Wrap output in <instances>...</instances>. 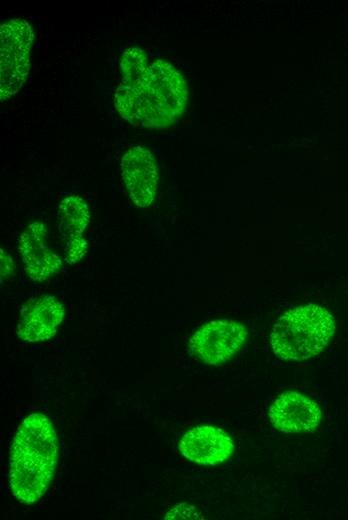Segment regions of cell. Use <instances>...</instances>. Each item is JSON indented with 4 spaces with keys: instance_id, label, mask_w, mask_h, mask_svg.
<instances>
[{
    "instance_id": "cell-2",
    "label": "cell",
    "mask_w": 348,
    "mask_h": 520,
    "mask_svg": "<svg viewBox=\"0 0 348 520\" xmlns=\"http://www.w3.org/2000/svg\"><path fill=\"white\" fill-rule=\"evenodd\" d=\"M58 460V439L51 421L41 413L27 416L10 447L9 482L14 497L33 504L48 490Z\"/></svg>"
},
{
    "instance_id": "cell-10",
    "label": "cell",
    "mask_w": 348,
    "mask_h": 520,
    "mask_svg": "<svg viewBox=\"0 0 348 520\" xmlns=\"http://www.w3.org/2000/svg\"><path fill=\"white\" fill-rule=\"evenodd\" d=\"M269 417L275 428L286 433L314 430L322 419L317 403L294 391L278 396L269 409Z\"/></svg>"
},
{
    "instance_id": "cell-13",
    "label": "cell",
    "mask_w": 348,
    "mask_h": 520,
    "mask_svg": "<svg viewBox=\"0 0 348 520\" xmlns=\"http://www.w3.org/2000/svg\"><path fill=\"white\" fill-rule=\"evenodd\" d=\"M14 269L12 257L1 248V278L12 275Z\"/></svg>"
},
{
    "instance_id": "cell-12",
    "label": "cell",
    "mask_w": 348,
    "mask_h": 520,
    "mask_svg": "<svg viewBox=\"0 0 348 520\" xmlns=\"http://www.w3.org/2000/svg\"><path fill=\"white\" fill-rule=\"evenodd\" d=\"M148 58L145 51L139 47H130L121 56L120 70L123 83L133 86L143 77L148 69Z\"/></svg>"
},
{
    "instance_id": "cell-9",
    "label": "cell",
    "mask_w": 348,
    "mask_h": 520,
    "mask_svg": "<svg viewBox=\"0 0 348 520\" xmlns=\"http://www.w3.org/2000/svg\"><path fill=\"white\" fill-rule=\"evenodd\" d=\"M58 221L64 260L75 264L88 252V243L83 237L90 222L87 203L76 195L62 199L58 207Z\"/></svg>"
},
{
    "instance_id": "cell-1",
    "label": "cell",
    "mask_w": 348,
    "mask_h": 520,
    "mask_svg": "<svg viewBox=\"0 0 348 520\" xmlns=\"http://www.w3.org/2000/svg\"><path fill=\"white\" fill-rule=\"evenodd\" d=\"M188 88L182 74L169 62L149 64L133 86L119 83L115 106L122 118L137 127L160 129L171 125L184 111Z\"/></svg>"
},
{
    "instance_id": "cell-6",
    "label": "cell",
    "mask_w": 348,
    "mask_h": 520,
    "mask_svg": "<svg viewBox=\"0 0 348 520\" xmlns=\"http://www.w3.org/2000/svg\"><path fill=\"white\" fill-rule=\"evenodd\" d=\"M18 250L24 270L33 281H46L62 269V259L49 246L47 229L41 221L27 225L20 235Z\"/></svg>"
},
{
    "instance_id": "cell-4",
    "label": "cell",
    "mask_w": 348,
    "mask_h": 520,
    "mask_svg": "<svg viewBox=\"0 0 348 520\" xmlns=\"http://www.w3.org/2000/svg\"><path fill=\"white\" fill-rule=\"evenodd\" d=\"M33 29L23 19H11L0 28V98L6 101L24 84L30 70Z\"/></svg>"
},
{
    "instance_id": "cell-7",
    "label": "cell",
    "mask_w": 348,
    "mask_h": 520,
    "mask_svg": "<svg viewBox=\"0 0 348 520\" xmlns=\"http://www.w3.org/2000/svg\"><path fill=\"white\" fill-rule=\"evenodd\" d=\"M122 179L131 201L148 207L158 187V170L153 154L145 147L129 148L121 160Z\"/></svg>"
},
{
    "instance_id": "cell-11",
    "label": "cell",
    "mask_w": 348,
    "mask_h": 520,
    "mask_svg": "<svg viewBox=\"0 0 348 520\" xmlns=\"http://www.w3.org/2000/svg\"><path fill=\"white\" fill-rule=\"evenodd\" d=\"M179 450L191 462L214 466L231 456L234 444L223 430L213 426H198L183 435Z\"/></svg>"
},
{
    "instance_id": "cell-3",
    "label": "cell",
    "mask_w": 348,
    "mask_h": 520,
    "mask_svg": "<svg viewBox=\"0 0 348 520\" xmlns=\"http://www.w3.org/2000/svg\"><path fill=\"white\" fill-rule=\"evenodd\" d=\"M335 332V320L323 307L307 304L285 312L273 324L270 344L283 360H307L326 348Z\"/></svg>"
},
{
    "instance_id": "cell-5",
    "label": "cell",
    "mask_w": 348,
    "mask_h": 520,
    "mask_svg": "<svg viewBox=\"0 0 348 520\" xmlns=\"http://www.w3.org/2000/svg\"><path fill=\"white\" fill-rule=\"evenodd\" d=\"M247 337V329L235 320H213L202 325L190 339V349L203 363L218 365L236 354Z\"/></svg>"
},
{
    "instance_id": "cell-8",
    "label": "cell",
    "mask_w": 348,
    "mask_h": 520,
    "mask_svg": "<svg viewBox=\"0 0 348 520\" xmlns=\"http://www.w3.org/2000/svg\"><path fill=\"white\" fill-rule=\"evenodd\" d=\"M65 316L63 304L52 295L40 296L27 303L16 327L17 336L26 342H43L52 338Z\"/></svg>"
}]
</instances>
